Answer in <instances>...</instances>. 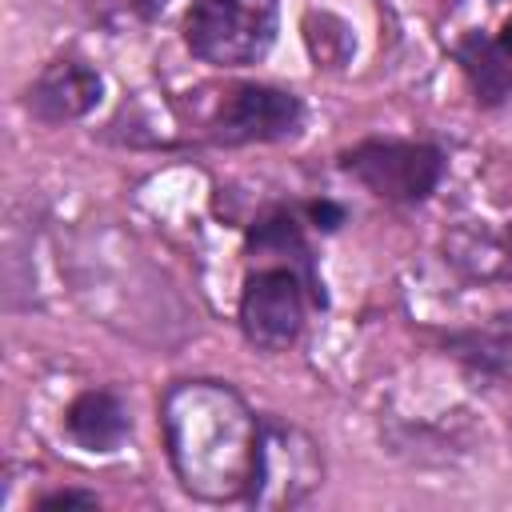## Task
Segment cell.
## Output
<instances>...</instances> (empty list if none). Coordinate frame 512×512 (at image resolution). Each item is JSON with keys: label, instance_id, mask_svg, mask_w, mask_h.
Here are the masks:
<instances>
[{"label": "cell", "instance_id": "1", "mask_svg": "<svg viewBox=\"0 0 512 512\" xmlns=\"http://www.w3.org/2000/svg\"><path fill=\"white\" fill-rule=\"evenodd\" d=\"M164 444L180 488L196 500H248L260 452V416L220 380L172 384L164 404Z\"/></svg>", "mask_w": 512, "mask_h": 512}, {"label": "cell", "instance_id": "2", "mask_svg": "<svg viewBox=\"0 0 512 512\" xmlns=\"http://www.w3.org/2000/svg\"><path fill=\"white\" fill-rule=\"evenodd\" d=\"M276 28V0H196L184 16V44L212 68H248L268 56Z\"/></svg>", "mask_w": 512, "mask_h": 512}, {"label": "cell", "instance_id": "3", "mask_svg": "<svg viewBox=\"0 0 512 512\" xmlns=\"http://www.w3.org/2000/svg\"><path fill=\"white\" fill-rule=\"evenodd\" d=\"M324 304V292L292 264H260L244 276L240 332L260 352H284L304 328V308Z\"/></svg>", "mask_w": 512, "mask_h": 512}, {"label": "cell", "instance_id": "4", "mask_svg": "<svg viewBox=\"0 0 512 512\" xmlns=\"http://www.w3.org/2000/svg\"><path fill=\"white\" fill-rule=\"evenodd\" d=\"M340 168L352 172L372 196L392 204L428 200L444 176V156L432 144L412 140H364L340 156Z\"/></svg>", "mask_w": 512, "mask_h": 512}, {"label": "cell", "instance_id": "5", "mask_svg": "<svg viewBox=\"0 0 512 512\" xmlns=\"http://www.w3.org/2000/svg\"><path fill=\"white\" fill-rule=\"evenodd\" d=\"M320 476L324 464L312 436L276 416H260V452H256V476L248 500L256 508H284V504L292 508L320 484Z\"/></svg>", "mask_w": 512, "mask_h": 512}, {"label": "cell", "instance_id": "6", "mask_svg": "<svg viewBox=\"0 0 512 512\" xmlns=\"http://www.w3.org/2000/svg\"><path fill=\"white\" fill-rule=\"evenodd\" d=\"M300 120H304V104L292 92L268 84H236L216 104L208 132L216 144H264L292 136Z\"/></svg>", "mask_w": 512, "mask_h": 512}, {"label": "cell", "instance_id": "7", "mask_svg": "<svg viewBox=\"0 0 512 512\" xmlns=\"http://www.w3.org/2000/svg\"><path fill=\"white\" fill-rule=\"evenodd\" d=\"M104 80L84 60H52L28 88V112L40 124H68L88 116L100 104Z\"/></svg>", "mask_w": 512, "mask_h": 512}, {"label": "cell", "instance_id": "8", "mask_svg": "<svg viewBox=\"0 0 512 512\" xmlns=\"http://www.w3.org/2000/svg\"><path fill=\"white\" fill-rule=\"evenodd\" d=\"M456 364L464 368L468 380L484 388H504L512 384V312H496L448 340Z\"/></svg>", "mask_w": 512, "mask_h": 512}, {"label": "cell", "instance_id": "9", "mask_svg": "<svg viewBox=\"0 0 512 512\" xmlns=\"http://www.w3.org/2000/svg\"><path fill=\"white\" fill-rule=\"evenodd\" d=\"M64 432L84 452H116L132 432V416H128V404L116 392L88 388L68 404Z\"/></svg>", "mask_w": 512, "mask_h": 512}, {"label": "cell", "instance_id": "10", "mask_svg": "<svg viewBox=\"0 0 512 512\" xmlns=\"http://www.w3.org/2000/svg\"><path fill=\"white\" fill-rule=\"evenodd\" d=\"M36 508L40 512H52V508H96V496L92 492H52Z\"/></svg>", "mask_w": 512, "mask_h": 512}, {"label": "cell", "instance_id": "11", "mask_svg": "<svg viewBox=\"0 0 512 512\" xmlns=\"http://www.w3.org/2000/svg\"><path fill=\"white\" fill-rule=\"evenodd\" d=\"M312 212V220L324 228V232H332L336 224H344V208H336V204H328V200H320V204H312L308 208Z\"/></svg>", "mask_w": 512, "mask_h": 512}, {"label": "cell", "instance_id": "12", "mask_svg": "<svg viewBox=\"0 0 512 512\" xmlns=\"http://www.w3.org/2000/svg\"><path fill=\"white\" fill-rule=\"evenodd\" d=\"M496 48H500V56L512 64V16L504 20V28H500V36H496Z\"/></svg>", "mask_w": 512, "mask_h": 512}, {"label": "cell", "instance_id": "13", "mask_svg": "<svg viewBox=\"0 0 512 512\" xmlns=\"http://www.w3.org/2000/svg\"><path fill=\"white\" fill-rule=\"evenodd\" d=\"M508 252H512V228H508Z\"/></svg>", "mask_w": 512, "mask_h": 512}, {"label": "cell", "instance_id": "14", "mask_svg": "<svg viewBox=\"0 0 512 512\" xmlns=\"http://www.w3.org/2000/svg\"><path fill=\"white\" fill-rule=\"evenodd\" d=\"M508 432H512V428H508Z\"/></svg>", "mask_w": 512, "mask_h": 512}]
</instances>
